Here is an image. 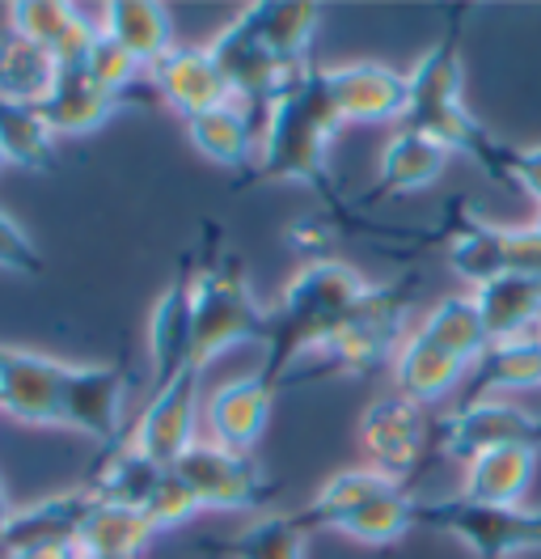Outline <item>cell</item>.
<instances>
[{
    "label": "cell",
    "instance_id": "1",
    "mask_svg": "<svg viewBox=\"0 0 541 559\" xmlns=\"http://www.w3.org/2000/svg\"><path fill=\"white\" fill-rule=\"evenodd\" d=\"M369 293V280L342 259H309L297 276L284 284L275 310H267V360L263 378L275 390L288 382V373L304 365L338 331V322L356 310V301Z\"/></svg>",
    "mask_w": 541,
    "mask_h": 559
},
{
    "label": "cell",
    "instance_id": "2",
    "mask_svg": "<svg viewBox=\"0 0 541 559\" xmlns=\"http://www.w3.org/2000/svg\"><path fill=\"white\" fill-rule=\"evenodd\" d=\"M347 123L338 119L335 103L326 94L322 69H309L270 106L267 128H263V148L259 162L250 166L245 182H304L330 195V140L342 132Z\"/></svg>",
    "mask_w": 541,
    "mask_h": 559
},
{
    "label": "cell",
    "instance_id": "3",
    "mask_svg": "<svg viewBox=\"0 0 541 559\" xmlns=\"http://www.w3.org/2000/svg\"><path fill=\"white\" fill-rule=\"evenodd\" d=\"M491 348L482 318L470 293H453L436 301L423 322L406 335V344L394 356V390L419 407H436L457 385L470 378L478 356Z\"/></svg>",
    "mask_w": 541,
    "mask_h": 559
},
{
    "label": "cell",
    "instance_id": "4",
    "mask_svg": "<svg viewBox=\"0 0 541 559\" xmlns=\"http://www.w3.org/2000/svg\"><path fill=\"white\" fill-rule=\"evenodd\" d=\"M457 35H461V22L440 38L436 47L406 72V90H410V103H406L402 128H419L428 136H436L440 144H448L453 153L470 157L482 175H491L495 182L507 187L504 175V144L491 136L478 119H473L466 103H461V85H466V69H461V51H457ZM512 191V187H507Z\"/></svg>",
    "mask_w": 541,
    "mask_h": 559
},
{
    "label": "cell",
    "instance_id": "5",
    "mask_svg": "<svg viewBox=\"0 0 541 559\" xmlns=\"http://www.w3.org/2000/svg\"><path fill=\"white\" fill-rule=\"evenodd\" d=\"M414 310V276L394 284H369V293L356 301V310L338 322V331L313 352L304 365L288 373V382L301 378H369L381 365H394L406 344V318ZM284 382V385H288Z\"/></svg>",
    "mask_w": 541,
    "mask_h": 559
},
{
    "label": "cell",
    "instance_id": "6",
    "mask_svg": "<svg viewBox=\"0 0 541 559\" xmlns=\"http://www.w3.org/2000/svg\"><path fill=\"white\" fill-rule=\"evenodd\" d=\"M191 322H195V373L237 344H267V310L254 301L237 259L191 276Z\"/></svg>",
    "mask_w": 541,
    "mask_h": 559
},
{
    "label": "cell",
    "instance_id": "7",
    "mask_svg": "<svg viewBox=\"0 0 541 559\" xmlns=\"http://www.w3.org/2000/svg\"><path fill=\"white\" fill-rule=\"evenodd\" d=\"M414 522L461 538L478 559H507L516 551H541V509H525V504L491 509V504H473L466 496H440V500L419 496Z\"/></svg>",
    "mask_w": 541,
    "mask_h": 559
},
{
    "label": "cell",
    "instance_id": "8",
    "mask_svg": "<svg viewBox=\"0 0 541 559\" xmlns=\"http://www.w3.org/2000/svg\"><path fill=\"white\" fill-rule=\"evenodd\" d=\"M207 51H212V60L225 72L233 103L245 106L254 119H263V128H267L270 106L279 103V98L301 81L304 72L313 69V64H309V69H288V64L270 51L267 43H263V35H259V26H254L250 4L225 26V35H216V43H207Z\"/></svg>",
    "mask_w": 541,
    "mask_h": 559
},
{
    "label": "cell",
    "instance_id": "9",
    "mask_svg": "<svg viewBox=\"0 0 541 559\" xmlns=\"http://www.w3.org/2000/svg\"><path fill=\"white\" fill-rule=\"evenodd\" d=\"M512 445L541 454V416L525 412L512 399H473L436 424V450L461 466L478 454L512 450Z\"/></svg>",
    "mask_w": 541,
    "mask_h": 559
},
{
    "label": "cell",
    "instance_id": "10",
    "mask_svg": "<svg viewBox=\"0 0 541 559\" xmlns=\"http://www.w3.org/2000/svg\"><path fill=\"white\" fill-rule=\"evenodd\" d=\"M432 445H436V424L428 407L410 403L398 390L372 399L360 416V450L369 454V466L398 484L423 466Z\"/></svg>",
    "mask_w": 541,
    "mask_h": 559
},
{
    "label": "cell",
    "instance_id": "11",
    "mask_svg": "<svg viewBox=\"0 0 541 559\" xmlns=\"http://www.w3.org/2000/svg\"><path fill=\"white\" fill-rule=\"evenodd\" d=\"M173 471L200 500V509H216V513H250L275 496L270 479L254 457L225 450L216 441H195Z\"/></svg>",
    "mask_w": 541,
    "mask_h": 559
},
{
    "label": "cell",
    "instance_id": "12",
    "mask_svg": "<svg viewBox=\"0 0 541 559\" xmlns=\"http://www.w3.org/2000/svg\"><path fill=\"white\" fill-rule=\"evenodd\" d=\"M200 419H203V403H200V373H182L178 382H169L166 390L153 394V403L144 407V416L135 419L132 428V450L157 462V466H178L182 454L200 441Z\"/></svg>",
    "mask_w": 541,
    "mask_h": 559
},
{
    "label": "cell",
    "instance_id": "13",
    "mask_svg": "<svg viewBox=\"0 0 541 559\" xmlns=\"http://www.w3.org/2000/svg\"><path fill=\"white\" fill-rule=\"evenodd\" d=\"M68 369L56 356L0 344V412L22 424H60Z\"/></svg>",
    "mask_w": 541,
    "mask_h": 559
},
{
    "label": "cell",
    "instance_id": "14",
    "mask_svg": "<svg viewBox=\"0 0 541 559\" xmlns=\"http://www.w3.org/2000/svg\"><path fill=\"white\" fill-rule=\"evenodd\" d=\"M148 90L157 103H166L169 110H178L182 119H195L212 106L233 103L229 81L220 64L212 60L207 47H169L166 56L148 69Z\"/></svg>",
    "mask_w": 541,
    "mask_h": 559
},
{
    "label": "cell",
    "instance_id": "15",
    "mask_svg": "<svg viewBox=\"0 0 541 559\" xmlns=\"http://www.w3.org/2000/svg\"><path fill=\"white\" fill-rule=\"evenodd\" d=\"M322 81L342 123H389V119H402L410 103L402 72L372 60L322 69Z\"/></svg>",
    "mask_w": 541,
    "mask_h": 559
},
{
    "label": "cell",
    "instance_id": "16",
    "mask_svg": "<svg viewBox=\"0 0 541 559\" xmlns=\"http://www.w3.org/2000/svg\"><path fill=\"white\" fill-rule=\"evenodd\" d=\"M270 407H275V385L263 373L233 378V382L216 385L203 399V424H207V441L237 450V454H254V445L267 432Z\"/></svg>",
    "mask_w": 541,
    "mask_h": 559
},
{
    "label": "cell",
    "instance_id": "17",
    "mask_svg": "<svg viewBox=\"0 0 541 559\" xmlns=\"http://www.w3.org/2000/svg\"><path fill=\"white\" fill-rule=\"evenodd\" d=\"M123 390H128V373L119 365H72L64 382L60 424L94 437V441H115Z\"/></svg>",
    "mask_w": 541,
    "mask_h": 559
},
{
    "label": "cell",
    "instance_id": "18",
    "mask_svg": "<svg viewBox=\"0 0 541 559\" xmlns=\"http://www.w3.org/2000/svg\"><path fill=\"white\" fill-rule=\"evenodd\" d=\"M148 360H153V394L195 369V322H191V280L166 284L148 314Z\"/></svg>",
    "mask_w": 541,
    "mask_h": 559
},
{
    "label": "cell",
    "instance_id": "19",
    "mask_svg": "<svg viewBox=\"0 0 541 559\" xmlns=\"http://www.w3.org/2000/svg\"><path fill=\"white\" fill-rule=\"evenodd\" d=\"M448 225L440 234L444 246V259L448 267L457 272V280H466L473 288L491 284L512 272V259H507V225H491L482 216L466 212V200H453L448 204Z\"/></svg>",
    "mask_w": 541,
    "mask_h": 559
},
{
    "label": "cell",
    "instance_id": "20",
    "mask_svg": "<svg viewBox=\"0 0 541 559\" xmlns=\"http://www.w3.org/2000/svg\"><path fill=\"white\" fill-rule=\"evenodd\" d=\"M9 31L38 43L64 69V64H85L98 22H89L76 4H64V0H22V4H9Z\"/></svg>",
    "mask_w": 541,
    "mask_h": 559
},
{
    "label": "cell",
    "instance_id": "21",
    "mask_svg": "<svg viewBox=\"0 0 541 559\" xmlns=\"http://www.w3.org/2000/svg\"><path fill=\"white\" fill-rule=\"evenodd\" d=\"M123 106L128 103L119 94H110L101 81H94V72L85 64H64L38 110L56 136H89L101 123H110Z\"/></svg>",
    "mask_w": 541,
    "mask_h": 559
},
{
    "label": "cell",
    "instance_id": "22",
    "mask_svg": "<svg viewBox=\"0 0 541 559\" xmlns=\"http://www.w3.org/2000/svg\"><path fill=\"white\" fill-rule=\"evenodd\" d=\"M448 157H453L448 144H440L436 136H428V132H419V128H402L398 136H389V144L381 148L372 200H385V195H414V191L432 187V182L444 175Z\"/></svg>",
    "mask_w": 541,
    "mask_h": 559
},
{
    "label": "cell",
    "instance_id": "23",
    "mask_svg": "<svg viewBox=\"0 0 541 559\" xmlns=\"http://www.w3.org/2000/svg\"><path fill=\"white\" fill-rule=\"evenodd\" d=\"M89 509H94L89 484L60 491V496H47V500L26 504V509H13V522L0 538V556H17V551H31L43 543H76Z\"/></svg>",
    "mask_w": 541,
    "mask_h": 559
},
{
    "label": "cell",
    "instance_id": "24",
    "mask_svg": "<svg viewBox=\"0 0 541 559\" xmlns=\"http://www.w3.org/2000/svg\"><path fill=\"white\" fill-rule=\"evenodd\" d=\"M187 136L207 162L241 170V166H254L263 148V119H254L241 103H225L187 119Z\"/></svg>",
    "mask_w": 541,
    "mask_h": 559
},
{
    "label": "cell",
    "instance_id": "25",
    "mask_svg": "<svg viewBox=\"0 0 541 559\" xmlns=\"http://www.w3.org/2000/svg\"><path fill=\"white\" fill-rule=\"evenodd\" d=\"M478 318H482V331L491 344H504V340H520L529 331H541V284L533 276H507L491 280L482 288L470 293Z\"/></svg>",
    "mask_w": 541,
    "mask_h": 559
},
{
    "label": "cell",
    "instance_id": "26",
    "mask_svg": "<svg viewBox=\"0 0 541 559\" xmlns=\"http://www.w3.org/2000/svg\"><path fill=\"white\" fill-rule=\"evenodd\" d=\"M541 385V331H529L520 340H504L478 356V365L466 378V399H500V390H533Z\"/></svg>",
    "mask_w": 541,
    "mask_h": 559
},
{
    "label": "cell",
    "instance_id": "27",
    "mask_svg": "<svg viewBox=\"0 0 541 559\" xmlns=\"http://www.w3.org/2000/svg\"><path fill=\"white\" fill-rule=\"evenodd\" d=\"M533 471H538V450H491V454H478L473 462H466V479L461 491L473 504H491V509H507V504H520L525 491L533 484Z\"/></svg>",
    "mask_w": 541,
    "mask_h": 559
},
{
    "label": "cell",
    "instance_id": "28",
    "mask_svg": "<svg viewBox=\"0 0 541 559\" xmlns=\"http://www.w3.org/2000/svg\"><path fill=\"white\" fill-rule=\"evenodd\" d=\"M98 26L115 43H123L144 69H153L173 47V22L161 0H110Z\"/></svg>",
    "mask_w": 541,
    "mask_h": 559
},
{
    "label": "cell",
    "instance_id": "29",
    "mask_svg": "<svg viewBox=\"0 0 541 559\" xmlns=\"http://www.w3.org/2000/svg\"><path fill=\"white\" fill-rule=\"evenodd\" d=\"M157 538L153 522L140 509H123V504H106L94 496V509L85 513L76 547L85 556H110V559H140L148 551V543Z\"/></svg>",
    "mask_w": 541,
    "mask_h": 559
},
{
    "label": "cell",
    "instance_id": "30",
    "mask_svg": "<svg viewBox=\"0 0 541 559\" xmlns=\"http://www.w3.org/2000/svg\"><path fill=\"white\" fill-rule=\"evenodd\" d=\"M60 64L31 38H22L17 31H0V103L17 106H43V98L51 94Z\"/></svg>",
    "mask_w": 541,
    "mask_h": 559
},
{
    "label": "cell",
    "instance_id": "31",
    "mask_svg": "<svg viewBox=\"0 0 541 559\" xmlns=\"http://www.w3.org/2000/svg\"><path fill=\"white\" fill-rule=\"evenodd\" d=\"M250 13H254V26H259L263 43L288 69H309V43H313V31L322 22V4L263 0V4H250Z\"/></svg>",
    "mask_w": 541,
    "mask_h": 559
},
{
    "label": "cell",
    "instance_id": "32",
    "mask_svg": "<svg viewBox=\"0 0 541 559\" xmlns=\"http://www.w3.org/2000/svg\"><path fill=\"white\" fill-rule=\"evenodd\" d=\"M389 488H398V479H389V475H381L372 466H351V471L330 475L322 488L313 491V500L297 518H301L304 530H335L347 513H356L360 504H369L372 496H381Z\"/></svg>",
    "mask_w": 541,
    "mask_h": 559
},
{
    "label": "cell",
    "instance_id": "33",
    "mask_svg": "<svg viewBox=\"0 0 541 559\" xmlns=\"http://www.w3.org/2000/svg\"><path fill=\"white\" fill-rule=\"evenodd\" d=\"M166 471L169 466H157V462H148V457L132 450V445H119L115 454H106L101 462L98 479L89 484V491L106 500V504H123V509H148L153 504V496L157 488L166 484Z\"/></svg>",
    "mask_w": 541,
    "mask_h": 559
},
{
    "label": "cell",
    "instance_id": "34",
    "mask_svg": "<svg viewBox=\"0 0 541 559\" xmlns=\"http://www.w3.org/2000/svg\"><path fill=\"white\" fill-rule=\"evenodd\" d=\"M0 153L9 166H22L34 175L56 170V132L47 128L38 106L0 103Z\"/></svg>",
    "mask_w": 541,
    "mask_h": 559
},
{
    "label": "cell",
    "instance_id": "35",
    "mask_svg": "<svg viewBox=\"0 0 541 559\" xmlns=\"http://www.w3.org/2000/svg\"><path fill=\"white\" fill-rule=\"evenodd\" d=\"M414 509H419V496H410L398 484V488L372 496L369 504H360L356 513H347L335 530L347 534V538H356V543H369V547H389V543L406 538L419 525L414 522Z\"/></svg>",
    "mask_w": 541,
    "mask_h": 559
},
{
    "label": "cell",
    "instance_id": "36",
    "mask_svg": "<svg viewBox=\"0 0 541 559\" xmlns=\"http://www.w3.org/2000/svg\"><path fill=\"white\" fill-rule=\"evenodd\" d=\"M220 551L229 559H304L309 530L297 513H270V518L241 525L233 538L220 543Z\"/></svg>",
    "mask_w": 541,
    "mask_h": 559
},
{
    "label": "cell",
    "instance_id": "37",
    "mask_svg": "<svg viewBox=\"0 0 541 559\" xmlns=\"http://www.w3.org/2000/svg\"><path fill=\"white\" fill-rule=\"evenodd\" d=\"M85 69L94 72V81H101L110 94H119L123 103H135V94H148V98H153V90H148V69L135 60L123 43H115V38L106 35L101 26H98V35H94L89 56H85Z\"/></svg>",
    "mask_w": 541,
    "mask_h": 559
},
{
    "label": "cell",
    "instance_id": "38",
    "mask_svg": "<svg viewBox=\"0 0 541 559\" xmlns=\"http://www.w3.org/2000/svg\"><path fill=\"white\" fill-rule=\"evenodd\" d=\"M200 513V500L191 496V488L178 479V471L169 466L166 471V484L157 488V496H153V504L144 509V518L153 522V530L161 534V530H173V525L191 522Z\"/></svg>",
    "mask_w": 541,
    "mask_h": 559
},
{
    "label": "cell",
    "instance_id": "39",
    "mask_svg": "<svg viewBox=\"0 0 541 559\" xmlns=\"http://www.w3.org/2000/svg\"><path fill=\"white\" fill-rule=\"evenodd\" d=\"M43 250L34 246V238L9 216L0 212V272L9 276H43Z\"/></svg>",
    "mask_w": 541,
    "mask_h": 559
},
{
    "label": "cell",
    "instance_id": "40",
    "mask_svg": "<svg viewBox=\"0 0 541 559\" xmlns=\"http://www.w3.org/2000/svg\"><path fill=\"white\" fill-rule=\"evenodd\" d=\"M504 175L512 191H525L541 204V144H533V148L504 144Z\"/></svg>",
    "mask_w": 541,
    "mask_h": 559
},
{
    "label": "cell",
    "instance_id": "41",
    "mask_svg": "<svg viewBox=\"0 0 541 559\" xmlns=\"http://www.w3.org/2000/svg\"><path fill=\"white\" fill-rule=\"evenodd\" d=\"M288 242L297 246V250H309L313 259H322L317 250L330 242V221H326V216H304V221H297V225L288 229Z\"/></svg>",
    "mask_w": 541,
    "mask_h": 559
},
{
    "label": "cell",
    "instance_id": "42",
    "mask_svg": "<svg viewBox=\"0 0 541 559\" xmlns=\"http://www.w3.org/2000/svg\"><path fill=\"white\" fill-rule=\"evenodd\" d=\"M4 559H81V547L76 543H43V547H31V551H17V556Z\"/></svg>",
    "mask_w": 541,
    "mask_h": 559
},
{
    "label": "cell",
    "instance_id": "43",
    "mask_svg": "<svg viewBox=\"0 0 541 559\" xmlns=\"http://www.w3.org/2000/svg\"><path fill=\"white\" fill-rule=\"evenodd\" d=\"M9 522H13V504H9V491H4V484H0V538H4Z\"/></svg>",
    "mask_w": 541,
    "mask_h": 559
},
{
    "label": "cell",
    "instance_id": "44",
    "mask_svg": "<svg viewBox=\"0 0 541 559\" xmlns=\"http://www.w3.org/2000/svg\"><path fill=\"white\" fill-rule=\"evenodd\" d=\"M81 559H110V556H85V551H81Z\"/></svg>",
    "mask_w": 541,
    "mask_h": 559
},
{
    "label": "cell",
    "instance_id": "45",
    "mask_svg": "<svg viewBox=\"0 0 541 559\" xmlns=\"http://www.w3.org/2000/svg\"><path fill=\"white\" fill-rule=\"evenodd\" d=\"M4 166H9V162H4V153H0V170H4Z\"/></svg>",
    "mask_w": 541,
    "mask_h": 559
},
{
    "label": "cell",
    "instance_id": "46",
    "mask_svg": "<svg viewBox=\"0 0 541 559\" xmlns=\"http://www.w3.org/2000/svg\"><path fill=\"white\" fill-rule=\"evenodd\" d=\"M533 225H538V229H541V216H538V221H533Z\"/></svg>",
    "mask_w": 541,
    "mask_h": 559
},
{
    "label": "cell",
    "instance_id": "47",
    "mask_svg": "<svg viewBox=\"0 0 541 559\" xmlns=\"http://www.w3.org/2000/svg\"><path fill=\"white\" fill-rule=\"evenodd\" d=\"M538 284H541V276H538Z\"/></svg>",
    "mask_w": 541,
    "mask_h": 559
},
{
    "label": "cell",
    "instance_id": "48",
    "mask_svg": "<svg viewBox=\"0 0 541 559\" xmlns=\"http://www.w3.org/2000/svg\"><path fill=\"white\" fill-rule=\"evenodd\" d=\"M0 559H4V556H0Z\"/></svg>",
    "mask_w": 541,
    "mask_h": 559
}]
</instances>
